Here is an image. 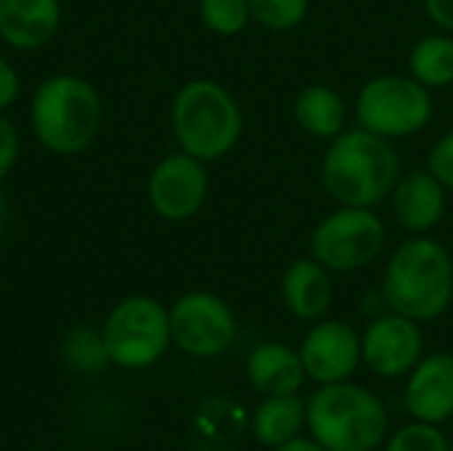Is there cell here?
Wrapping results in <instances>:
<instances>
[{
  "instance_id": "cell-1",
  "label": "cell",
  "mask_w": 453,
  "mask_h": 451,
  "mask_svg": "<svg viewBox=\"0 0 453 451\" xmlns=\"http://www.w3.org/2000/svg\"><path fill=\"white\" fill-rule=\"evenodd\" d=\"M401 173L395 141L358 125L329 141L321 157V186L337 205L377 210L390 199Z\"/></svg>"
},
{
  "instance_id": "cell-2",
  "label": "cell",
  "mask_w": 453,
  "mask_h": 451,
  "mask_svg": "<svg viewBox=\"0 0 453 451\" xmlns=\"http://www.w3.org/2000/svg\"><path fill=\"white\" fill-rule=\"evenodd\" d=\"M382 303L419 324L441 319L453 303V255L449 247L427 234L401 242L382 274Z\"/></svg>"
},
{
  "instance_id": "cell-3",
  "label": "cell",
  "mask_w": 453,
  "mask_h": 451,
  "mask_svg": "<svg viewBox=\"0 0 453 451\" xmlns=\"http://www.w3.org/2000/svg\"><path fill=\"white\" fill-rule=\"evenodd\" d=\"M308 436L326 451H377L390 436L385 401L353 380L319 385L305 401Z\"/></svg>"
},
{
  "instance_id": "cell-4",
  "label": "cell",
  "mask_w": 453,
  "mask_h": 451,
  "mask_svg": "<svg viewBox=\"0 0 453 451\" xmlns=\"http://www.w3.org/2000/svg\"><path fill=\"white\" fill-rule=\"evenodd\" d=\"M170 122L180 152L202 162H215L231 154L244 133L239 98L223 82L210 77H196L178 88Z\"/></svg>"
},
{
  "instance_id": "cell-5",
  "label": "cell",
  "mask_w": 453,
  "mask_h": 451,
  "mask_svg": "<svg viewBox=\"0 0 453 451\" xmlns=\"http://www.w3.org/2000/svg\"><path fill=\"white\" fill-rule=\"evenodd\" d=\"M35 138L53 154L72 157L85 152L104 122V104L93 82L77 74L42 80L29 104Z\"/></svg>"
},
{
  "instance_id": "cell-6",
  "label": "cell",
  "mask_w": 453,
  "mask_h": 451,
  "mask_svg": "<svg viewBox=\"0 0 453 451\" xmlns=\"http://www.w3.org/2000/svg\"><path fill=\"white\" fill-rule=\"evenodd\" d=\"M435 114L433 90L406 74H377L366 80L353 101L356 125L382 136L388 141H401L422 133Z\"/></svg>"
},
{
  "instance_id": "cell-7",
  "label": "cell",
  "mask_w": 453,
  "mask_h": 451,
  "mask_svg": "<svg viewBox=\"0 0 453 451\" xmlns=\"http://www.w3.org/2000/svg\"><path fill=\"white\" fill-rule=\"evenodd\" d=\"M109 359L119 369H146L165 359L173 346L170 308L157 298L130 295L119 300L101 327Z\"/></svg>"
},
{
  "instance_id": "cell-8",
  "label": "cell",
  "mask_w": 453,
  "mask_h": 451,
  "mask_svg": "<svg viewBox=\"0 0 453 451\" xmlns=\"http://www.w3.org/2000/svg\"><path fill=\"white\" fill-rule=\"evenodd\" d=\"M385 245L388 226L374 207L337 205L313 226L308 255H313L332 274H353L374 263Z\"/></svg>"
},
{
  "instance_id": "cell-9",
  "label": "cell",
  "mask_w": 453,
  "mask_h": 451,
  "mask_svg": "<svg viewBox=\"0 0 453 451\" xmlns=\"http://www.w3.org/2000/svg\"><path fill=\"white\" fill-rule=\"evenodd\" d=\"M236 316L231 306L207 290L180 295L170 306L173 346L194 359H215L236 340Z\"/></svg>"
},
{
  "instance_id": "cell-10",
  "label": "cell",
  "mask_w": 453,
  "mask_h": 451,
  "mask_svg": "<svg viewBox=\"0 0 453 451\" xmlns=\"http://www.w3.org/2000/svg\"><path fill=\"white\" fill-rule=\"evenodd\" d=\"M151 210L170 223L191 221L207 202L210 194V173L207 162L175 152L159 159L146 183Z\"/></svg>"
},
{
  "instance_id": "cell-11",
  "label": "cell",
  "mask_w": 453,
  "mask_h": 451,
  "mask_svg": "<svg viewBox=\"0 0 453 451\" xmlns=\"http://www.w3.org/2000/svg\"><path fill=\"white\" fill-rule=\"evenodd\" d=\"M422 356H425L422 324L390 308L374 316L361 332V364H366L369 372L377 377L385 380L406 377L419 364Z\"/></svg>"
},
{
  "instance_id": "cell-12",
  "label": "cell",
  "mask_w": 453,
  "mask_h": 451,
  "mask_svg": "<svg viewBox=\"0 0 453 451\" xmlns=\"http://www.w3.org/2000/svg\"><path fill=\"white\" fill-rule=\"evenodd\" d=\"M300 359L308 380L319 385L350 380L361 364V335L342 319H319L300 343Z\"/></svg>"
},
{
  "instance_id": "cell-13",
  "label": "cell",
  "mask_w": 453,
  "mask_h": 451,
  "mask_svg": "<svg viewBox=\"0 0 453 451\" xmlns=\"http://www.w3.org/2000/svg\"><path fill=\"white\" fill-rule=\"evenodd\" d=\"M393 215L398 226L411 234H433L449 210V189L427 170L417 167L409 173H401L393 194H390Z\"/></svg>"
},
{
  "instance_id": "cell-14",
  "label": "cell",
  "mask_w": 453,
  "mask_h": 451,
  "mask_svg": "<svg viewBox=\"0 0 453 451\" xmlns=\"http://www.w3.org/2000/svg\"><path fill=\"white\" fill-rule=\"evenodd\" d=\"M403 407L411 420L446 425L453 417V354H427L406 375Z\"/></svg>"
},
{
  "instance_id": "cell-15",
  "label": "cell",
  "mask_w": 453,
  "mask_h": 451,
  "mask_svg": "<svg viewBox=\"0 0 453 451\" xmlns=\"http://www.w3.org/2000/svg\"><path fill=\"white\" fill-rule=\"evenodd\" d=\"M281 300L287 311L300 322H319L326 316L334 300L332 271L313 255L292 260L281 274Z\"/></svg>"
},
{
  "instance_id": "cell-16",
  "label": "cell",
  "mask_w": 453,
  "mask_h": 451,
  "mask_svg": "<svg viewBox=\"0 0 453 451\" xmlns=\"http://www.w3.org/2000/svg\"><path fill=\"white\" fill-rule=\"evenodd\" d=\"M58 27V0H0V37L16 51H37L48 45Z\"/></svg>"
},
{
  "instance_id": "cell-17",
  "label": "cell",
  "mask_w": 453,
  "mask_h": 451,
  "mask_svg": "<svg viewBox=\"0 0 453 451\" xmlns=\"http://www.w3.org/2000/svg\"><path fill=\"white\" fill-rule=\"evenodd\" d=\"M244 369H247L250 385L263 396L300 393L308 380L300 351L279 340H265L255 346L247 356Z\"/></svg>"
},
{
  "instance_id": "cell-18",
  "label": "cell",
  "mask_w": 453,
  "mask_h": 451,
  "mask_svg": "<svg viewBox=\"0 0 453 451\" xmlns=\"http://www.w3.org/2000/svg\"><path fill=\"white\" fill-rule=\"evenodd\" d=\"M297 128L316 141H334L348 130V101L342 93L324 82H311L297 90L292 101Z\"/></svg>"
},
{
  "instance_id": "cell-19",
  "label": "cell",
  "mask_w": 453,
  "mask_h": 451,
  "mask_svg": "<svg viewBox=\"0 0 453 451\" xmlns=\"http://www.w3.org/2000/svg\"><path fill=\"white\" fill-rule=\"evenodd\" d=\"M252 436L265 449H279L281 444L303 436L308 431V412L300 393L289 396H265L250 420Z\"/></svg>"
},
{
  "instance_id": "cell-20",
  "label": "cell",
  "mask_w": 453,
  "mask_h": 451,
  "mask_svg": "<svg viewBox=\"0 0 453 451\" xmlns=\"http://www.w3.org/2000/svg\"><path fill=\"white\" fill-rule=\"evenodd\" d=\"M409 74L430 90L453 85V35L430 32L419 37L409 51Z\"/></svg>"
},
{
  "instance_id": "cell-21",
  "label": "cell",
  "mask_w": 453,
  "mask_h": 451,
  "mask_svg": "<svg viewBox=\"0 0 453 451\" xmlns=\"http://www.w3.org/2000/svg\"><path fill=\"white\" fill-rule=\"evenodd\" d=\"M61 354H64L66 364L82 375H98L101 369H106L111 364L104 335H101V330H93V327H74L64 338Z\"/></svg>"
},
{
  "instance_id": "cell-22",
  "label": "cell",
  "mask_w": 453,
  "mask_h": 451,
  "mask_svg": "<svg viewBox=\"0 0 453 451\" xmlns=\"http://www.w3.org/2000/svg\"><path fill=\"white\" fill-rule=\"evenodd\" d=\"M202 24L218 37H236L252 24L250 0H199Z\"/></svg>"
},
{
  "instance_id": "cell-23",
  "label": "cell",
  "mask_w": 453,
  "mask_h": 451,
  "mask_svg": "<svg viewBox=\"0 0 453 451\" xmlns=\"http://www.w3.org/2000/svg\"><path fill=\"white\" fill-rule=\"evenodd\" d=\"M250 13L268 32H292L305 24L311 0H250Z\"/></svg>"
},
{
  "instance_id": "cell-24",
  "label": "cell",
  "mask_w": 453,
  "mask_h": 451,
  "mask_svg": "<svg viewBox=\"0 0 453 451\" xmlns=\"http://www.w3.org/2000/svg\"><path fill=\"white\" fill-rule=\"evenodd\" d=\"M385 451H451V444L441 425L411 420L385 439Z\"/></svg>"
},
{
  "instance_id": "cell-25",
  "label": "cell",
  "mask_w": 453,
  "mask_h": 451,
  "mask_svg": "<svg viewBox=\"0 0 453 451\" xmlns=\"http://www.w3.org/2000/svg\"><path fill=\"white\" fill-rule=\"evenodd\" d=\"M425 167L449 189V194H453V128L430 146Z\"/></svg>"
},
{
  "instance_id": "cell-26",
  "label": "cell",
  "mask_w": 453,
  "mask_h": 451,
  "mask_svg": "<svg viewBox=\"0 0 453 451\" xmlns=\"http://www.w3.org/2000/svg\"><path fill=\"white\" fill-rule=\"evenodd\" d=\"M19 159V130L16 125L0 112V183L8 178Z\"/></svg>"
},
{
  "instance_id": "cell-27",
  "label": "cell",
  "mask_w": 453,
  "mask_h": 451,
  "mask_svg": "<svg viewBox=\"0 0 453 451\" xmlns=\"http://www.w3.org/2000/svg\"><path fill=\"white\" fill-rule=\"evenodd\" d=\"M19 90H21L19 72L13 69V64L8 58L0 56V112L8 109L19 98Z\"/></svg>"
},
{
  "instance_id": "cell-28",
  "label": "cell",
  "mask_w": 453,
  "mask_h": 451,
  "mask_svg": "<svg viewBox=\"0 0 453 451\" xmlns=\"http://www.w3.org/2000/svg\"><path fill=\"white\" fill-rule=\"evenodd\" d=\"M422 5H425L427 19L438 29L451 32L453 35V0H422Z\"/></svg>"
},
{
  "instance_id": "cell-29",
  "label": "cell",
  "mask_w": 453,
  "mask_h": 451,
  "mask_svg": "<svg viewBox=\"0 0 453 451\" xmlns=\"http://www.w3.org/2000/svg\"><path fill=\"white\" fill-rule=\"evenodd\" d=\"M273 451H326L316 439H311V436H297V439H292V441H287V444H281L279 449Z\"/></svg>"
},
{
  "instance_id": "cell-30",
  "label": "cell",
  "mask_w": 453,
  "mask_h": 451,
  "mask_svg": "<svg viewBox=\"0 0 453 451\" xmlns=\"http://www.w3.org/2000/svg\"><path fill=\"white\" fill-rule=\"evenodd\" d=\"M3 215H5V202L0 199V223H3Z\"/></svg>"
},
{
  "instance_id": "cell-31",
  "label": "cell",
  "mask_w": 453,
  "mask_h": 451,
  "mask_svg": "<svg viewBox=\"0 0 453 451\" xmlns=\"http://www.w3.org/2000/svg\"><path fill=\"white\" fill-rule=\"evenodd\" d=\"M215 451H242V449H215Z\"/></svg>"
},
{
  "instance_id": "cell-32",
  "label": "cell",
  "mask_w": 453,
  "mask_h": 451,
  "mask_svg": "<svg viewBox=\"0 0 453 451\" xmlns=\"http://www.w3.org/2000/svg\"><path fill=\"white\" fill-rule=\"evenodd\" d=\"M0 444H3V431H0Z\"/></svg>"
}]
</instances>
